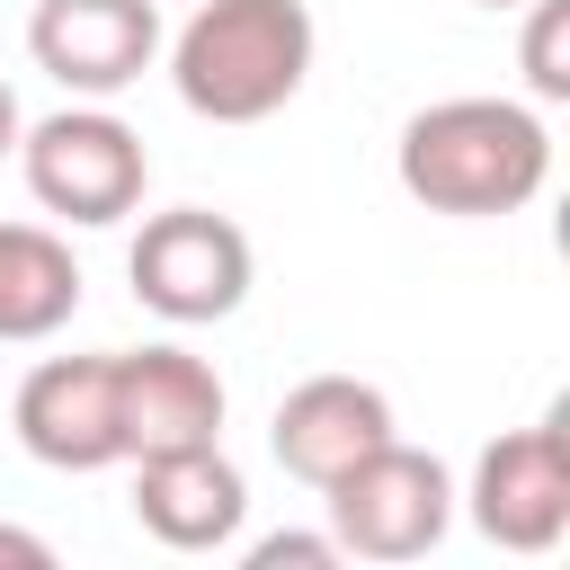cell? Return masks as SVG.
Returning <instances> with one entry per match:
<instances>
[{
  "instance_id": "obj_9",
  "label": "cell",
  "mask_w": 570,
  "mask_h": 570,
  "mask_svg": "<svg viewBox=\"0 0 570 570\" xmlns=\"http://www.w3.org/2000/svg\"><path fill=\"white\" fill-rule=\"evenodd\" d=\"M134 525L160 552H232L249 525V481L240 463L214 445H169V454H134Z\"/></svg>"
},
{
  "instance_id": "obj_5",
  "label": "cell",
  "mask_w": 570,
  "mask_h": 570,
  "mask_svg": "<svg viewBox=\"0 0 570 570\" xmlns=\"http://www.w3.org/2000/svg\"><path fill=\"white\" fill-rule=\"evenodd\" d=\"M321 508H330V534L347 561H428L454 525V472L428 445L383 436L321 490Z\"/></svg>"
},
{
  "instance_id": "obj_3",
  "label": "cell",
  "mask_w": 570,
  "mask_h": 570,
  "mask_svg": "<svg viewBox=\"0 0 570 570\" xmlns=\"http://www.w3.org/2000/svg\"><path fill=\"white\" fill-rule=\"evenodd\" d=\"M18 169H27V196L53 223H80V232L142 214V187H151V151L107 98H71V107L36 116L18 134Z\"/></svg>"
},
{
  "instance_id": "obj_10",
  "label": "cell",
  "mask_w": 570,
  "mask_h": 570,
  "mask_svg": "<svg viewBox=\"0 0 570 570\" xmlns=\"http://www.w3.org/2000/svg\"><path fill=\"white\" fill-rule=\"evenodd\" d=\"M223 374L178 347V338H151V347H116V428H125V463L134 454H169V445H214L223 436Z\"/></svg>"
},
{
  "instance_id": "obj_17",
  "label": "cell",
  "mask_w": 570,
  "mask_h": 570,
  "mask_svg": "<svg viewBox=\"0 0 570 570\" xmlns=\"http://www.w3.org/2000/svg\"><path fill=\"white\" fill-rule=\"evenodd\" d=\"M472 9H525V0H472Z\"/></svg>"
},
{
  "instance_id": "obj_15",
  "label": "cell",
  "mask_w": 570,
  "mask_h": 570,
  "mask_svg": "<svg viewBox=\"0 0 570 570\" xmlns=\"http://www.w3.org/2000/svg\"><path fill=\"white\" fill-rule=\"evenodd\" d=\"M0 561H18V570H53V543L27 534V525H0Z\"/></svg>"
},
{
  "instance_id": "obj_12",
  "label": "cell",
  "mask_w": 570,
  "mask_h": 570,
  "mask_svg": "<svg viewBox=\"0 0 570 570\" xmlns=\"http://www.w3.org/2000/svg\"><path fill=\"white\" fill-rule=\"evenodd\" d=\"M80 312V258L53 223H0V338H53Z\"/></svg>"
},
{
  "instance_id": "obj_4",
  "label": "cell",
  "mask_w": 570,
  "mask_h": 570,
  "mask_svg": "<svg viewBox=\"0 0 570 570\" xmlns=\"http://www.w3.org/2000/svg\"><path fill=\"white\" fill-rule=\"evenodd\" d=\"M125 285L142 312H160L169 330H205V321H232L258 285V249L232 214L214 205H169V214H142L134 249H125Z\"/></svg>"
},
{
  "instance_id": "obj_8",
  "label": "cell",
  "mask_w": 570,
  "mask_h": 570,
  "mask_svg": "<svg viewBox=\"0 0 570 570\" xmlns=\"http://www.w3.org/2000/svg\"><path fill=\"white\" fill-rule=\"evenodd\" d=\"M9 428H18V445H27L45 472H107V463H125V428H116V347L27 365L18 401H9Z\"/></svg>"
},
{
  "instance_id": "obj_14",
  "label": "cell",
  "mask_w": 570,
  "mask_h": 570,
  "mask_svg": "<svg viewBox=\"0 0 570 570\" xmlns=\"http://www.w3.org/2000/svg\"><path fill=\"white\" fill-rule=\"evenodd\" d=\"M240 561H249V570H338L347 552H338V534L321 525V534H258Z\"/></svg>"
},
{
  "instance_id": "obj_2",
  "label": "cell",
  "mask_w": 570,
  "mask_h": 570,
  "mask_svg": "<svg viewBox=\"0 0 570 570\" xmlns=\"http://www.w3.org/2000/svg\"><path fill=\"white\" fill-rule=\"evenodd\" d=\"M169 45V89L205 125H267L303 98L321 27L303 0H196Z\"/></svg>"
},
{
  "instance_id": "obj_1",
  "label": "cell",
  "mask_w": 570,
  "mask_h": 570,
  "mask_svg": "<svg viewBox=\"0 0 570 570\" xmlns=\"http://www.w3.org/2000/svg\"><path fill=\"white\" fill-rule=\"evenodd\" d=\"M392 178L445 223H499L552 187V125L525 98H428L392 142Z\"/></svg>"
},
{
  "instance_id": "obj_16",
  "label": "cell",
  "mask_w": 570,
  "mask_h": 570,
  "mask_svg": "<svg viewBox=\"0 0 570 570\" xmlns=\"http://www.w3.org/2000/svg\"><path fill=\"white\" fill-rule=\"evenodd\" d=\"M18 134H27V116H18V89L0 80V160H18Z\"/></svg>"
},
{
  "instance_id": "obj_6",
  "label": "cell",
  "mask_w": 570,
  "mask_h": 570,
  "mask_svg": "<svg viewBox=\"0 0 570 570\" xmlns=\"http://www.w3.org/2000/svg\"><path fill=\"white\" fill-rule=\"evenodd\" d=\"M454 508L499 552H552L570 534V428L534 419V428L490 436L472 454V481L454 490Z\"/></svg>"
},
{
  "instance_id": "obj_13",
  "label": "cell",
  "mask_w": 570,
  "mask_h": 570,
  "mask_svg": "<svg viewBox=\"0 0 570 570\" xmlns=\"http://www.w3.org/2000/svg\"><path fill=\"white\" fill-rule=\"evenodd\" d=\"M517 71H525L534 107H561V98H570V0H525Z\"/></svg>"
},
{
  "instance_id": "obj_7",
  "label": "cell",
  "mask_w": 570,
  "mask_h": 570,
  "mask_svg": "<svg viewBox=\"0 0 570 570\" xmlns=\"http://www.w3.org/2000/svg\"><path fill=\"white\" fill-rule=\"evenodd\" d=\"M27 53L71 98H116L160 62V0H36Z\"/></svg>"
},
{
  "instance_id": "obj_11",
  "label": "cell",
  "mask_w": 570,
  "mask_h": 570,
  "mask_svg": "<svg viewBox=\"0 0 570 570\" xmlns=\"http://www.w3.org/2000/svg\"><path fill=\"white\" fill-rule=\"evenodd\" d=\"M383 436H401V419H392V392L383 383H365V374H303L285 401H276V419H267V454L303 481V490H330L356 454H374Z\"/></svg>"
}]
</instances>
